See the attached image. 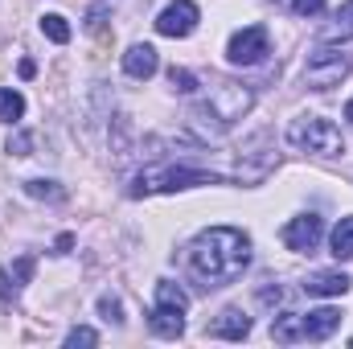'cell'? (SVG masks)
I'll return each mask as SVG.
<instances>
[{
    "label": "cell",
    "instance_id": "cell-2",
    "mask_svg": "<svg viewBox=\"0 0 353 349\" xmlns=\"http://www.w3.org/2000/svg\"><path fill=\"white\" fill-rule=\"evenodd\" d=\"M251 103H255V90L247 83H218L205 103H197L189 111V119H193V128H205L210 136H222L226 128H234L251 111Z\"/></svg>",
    "mask_w": 353,
    "mask_h": 349
},
{
    "label": "cell",
    "instance_id": "cell-26",
    "mask_svg": "<svg viewBox=\"0 0 353 349\" xmlns=\"http://www.w3.org/2000/svg\"><path fill=\"white\" fill-rule=\"evenodd\" d=\"M70 247H74V235H62V239H58V243H54V255H66V251H70Z\"/></svg>",
    "mask_w": 353,
    "mask_h": 349
},
{
    "label": "cell",
    "instance_id": "cell-23",
    "mask_svg": "<svg viewBox=\"0 0 353 349\" xmlns=\"http://www.w3.org/2000/svg\"><path fill=\"white\" fill-rule=\"evenodd\" d=\"M99 312H103V321L123 325V308H119V300H115V296H99Z\"/></svg>",
    "mask_w": 353,
    "mask_h": 349
},
{
    "label": "cell",
    "instance_id": "cell-20",
    "mask_svg": "<svg viewBox=\"0 0 353 349\" xmlns=\"http://www.w3.org/2000/svg\"><path fill=\"white\" fill-rule=\"evenodd\" d=\"M41 33H46L50 41H58V46H66V41H70V25H66V17H62V12H46V17H41Z\"/></svg>",
    "mask_w": 353,
    "mask_h": 349
},
{
    "label": "cell",
    "instance_id": "cell-10",
    "mask_svg": "<svg viewBox=\"0 0 353 349\" xmlns=\"http://www.w3.org/2000/svg\"><path fill=\"white\" fill-rule=\"evenodd\" d=\"M157 70H161V58H157V50L148 41L128 46V54H123V74L128 79H152Z\"/></svg>",
    "mask_w": 353,
    "mask_h": 349
},
{
    "label": "cell",
    "instance_id": "cell-16",
    "mask_svg": "<svg viewBox=\"0 0 353 349\" xmlns=\"http://www.w3.org/2000/svg\"><path fill=\"white\" fill-rule=\"evenodd\" d=\"M353 37V0L337 8V17L329 25H321V41H350Z\"/></svg>",
    "mask_w": 353,
    "mask_h": 349
},
{
    "label": "cell",
    "instance_id": "cell-27",
    "mask_svg": "<svg viewBox=\"0 0 353 349\" xmlns=\"http://www.w3.org/2000/svg\"><path fill=\"white\" fill-rule=\"evenodd\" d=\"M33 74H37V66H33V62L25 58V62H21V79H33Z\"/></svg>",
    "mask_w": 353,
    "mask_h": 349
},
{
    "label": "cell",
    "instance_id": "cell-13",
    "mask_svg": "<svg viewBox=\"0 0 353 349\" xmlns=\"http://www.w3.org/2000/svg\"><path fill=\"white\" fill-rule=\"evenodd\" d=\"M341 329V312L337 308H316L304 317V341H325Z\"/></svg>",
    "mask_w": 353,
    "mask_h": 349
},
{
    "label": "cell",
    "instance_id": "cell-19",
    "mask_svg": "<svg viewBox=\"0 0 353 349\" xmlns=\"http://www.w3.org/2000/svg\"><path fill=\"white\" fill-rule=\"evenodd\" d=\"M21 115H25V99H21V90L0 87V119H4V123H17Z\"/></svg>",
    "mask_w": 353,
    "mask_h": 349
},
{
    "label": "cell",
    "instance_id": "cell-18",
    "mask_svg": "<svg viewBox=\"0 0 353 349\" xmlns=\"http://www.w3.org/2000/svg\"><path fill=\"white\" fill-rule=\"evenodd\" d=\"M25 193L29 197H37V201H66V189L58 185V181H25Z\"/></svg>",
    "mask_w": 353,
    "mask_h": 349
},
{
    "label": "cell",
    "instance_id": "cell-17",
    "mask_svg": "<svg viewBox=\"0 0 353 349\" xmlns=\"http://www.w3.org/2000/svg\"><path fill=\"white\" fill-rule=\"evenodd\" d=\"M333 259H353V218H341L333 230Z\"/></svg>",
    "mask_w": 353,
    "mask_h": 349
},
{
    "label": "cell",
    "instance_id": "cell-25",
    "mask_svg": "<svg viewBox=\"0 0 353 349\" xmlns=\"http://www.w3.org/2000/svg\"><path fill=\"white\" fill-rule=\"evenodd\" d=\"M292 12L296 17H316V12H325V0H292Z\"/></svg>",
    "mask_w": 353,
    "mask_h": 349
},
{
    "label": "cell",
    "instance_id": "cell-3",
    "mask_svg": "<svg viewBox=\"0 0 353 349\" xmlns=\"http://www.w3.org/2000/svg\"><path fill=\"white\" fill-rule=\"evenodd\" d=\"M218 173H201V169H185V165H152L144 173H136L132 181V197H144V193H176V189H189V185H218Z\"/></svg>",
    "mask_w": 353,
    "mask_h": 349
},
{
    "label": "cell",
    "instance_id": "cell-12",
    "mask_svg": "<svg viewBox=\"0 0 353 349\" xmlns=\"http://www.w3.org/2000/svg\"><path fill=\"white\" fill-rule=\"evenodd\" d=\"M350 283L353 279L345 271H312V275L304 279V292H308V296H345Z\"/></svg>",
    "mask_w": 353,
    "mask_h": 349
},
{
    "label": "cell",
    "instance_id": "cell-21",
    "mask_svg": "<svg viewBox=\"0 0 353 349\" xmlns=\"http://www.w3.org/2000/svg\"><path fill=\"white\" fill-rule=\"evenodd\" d=\"M169 83H173L176 94H193V90H197V79H193V70H185V66H173V70H169Z\"/></svg>",
    "mask_w": 353,
    "mask_h": 349
},
{
    "label": "cell",
    "instance_id": "cell-7",
    "mask_svg": "<svg viewBox=\"0 0 353 349\" xmlns=\"http://www.w3.org/2000/svg\"><path fill=\"white\" fill-rule=\"evenodd\" d=\"M267 54H271V37H267L263 25H247V29H239V33L230 37V46H226L230 66H259Z\"/></svg>",
    "mask_w": 353,
    "mask_h": 349
},
{
    "label": "cell",
    "instance_id": "cell-22",
    "mask_svg": "<svg viewBox=\"0 0 353 349\" xmlns=\"http://www.w3.org/2000/svg\"><path fill=\"white\" fill-rule=\"evenodd\" d=\"M66 346H70V349H74V346H99V333L87 329V325H79V329H70V333H66Z\"/></svg>",
    "mask_w": 353,
    "mask_h": 349
},
{
    "label": "cell",
    "instance_id": "cell-28",
    "mask_svg": "<svg viewBox=\"0 0 353 349\" xmlns=\"http://www.w3.org/2000/svg\"><path fill=\"white\" fill-rule=\"evenodd\" d=\"M345 123H350V128H353V99H350V103H345Z\"/></svg>",
    "mask_w": 353,
    "mask_h": 349
},
{
    "label": "cell",
    "instance_id": "cell-11",
    "mask_svg": "<svg viewBox=\"0 0 353 349\" xmlns=\"http://www.w3.org/2000/svg\"><path fill=\"white\" fill-rule=\"evenodd\" d=\"M251 333V317L243 308H226L214 325H210V337H222V341H243Z\"/></svg>",
    "mask_w": 353,
    "mask_h": 349
},
{
    "label": "cell",
    "instance_id": "cell-4",
    "mask_svg": "<svg viewBox=\"0 0 353 349\" xmlns=\"http://www.w3.org/2000/svg\"><path fill=\"white\" fill-rule=\"evenodd\" d=\"M185 308H189V296L185 288H176L173 279H161L157 283V308L148 312V329L165 341H173L185 333Z\"/></svg>",
    "mask_w": 353,
    "mask_h": 349
},
{
    "label": "cell",
    "instance_id": "cell-9",
    "mask_svg": "<svg viewBox=\"0 0 353 349\" xmlns=\"http://www.w3.org/2000/svg\"><path fill=\"white\" fill-rule=\"evenodd\" d=\"M197 21H201V12H197L193 0H173L169 8H161L157 33H161V37H189V33L197 29Z\"/></svg>",
    "mask_w": 353,
    "mask_h": 349
},
{
    "label": "cell",
    "instance_id": "cell-1",
    "mask_svg": "<svg viewBox=\"0 0 353 349\" xmlns=\"http://www.w3.org/2000/svg\"><path fill=\"white\" fill-rule=\"evenodd\" d=\"M185 263H189L193 279H201L205 292L226 288L251 267V239L243 230H234V226H210L189 243Z\"/></svg>",
    "mask_w": 353,
    "mask_h": 349
},
{
    "label": "cell",
    "instance_id": "cell-5",
    "mask_svg": "<svg viewBox=\"0 0 353 349\" xmlns=\"http://www.w3.org/2000/svg\"><path fill=\"white\" fill-rule=\"evenodd\" d=\"M288 140H292L296 148H304V152H321V157H337V152H345V144H341V128H337L333 119H325V115H304V119H296V123L288 128Z\"/></svg>",
    "mask_w": 353,
    "mask_h": 349
},
{
    "label": "cell",
    "instance_id": "cell-15",
    "mask_svg": "<svg viewBox=\"0 0 353 349\" xmlns=\"http://www.w3.org/2000/svg\"><path fill=\"white\" fill-rule=\"evenodd\" d=\"M271 337H275L279 346L304 341V317H300V312H279V317L271 321Z\"/></svg>",
    "mask_w": 353,
    "mask_h": 349
},
{
    "label": "cell",
    "instance_id": "cell-8",
    "mask_svg": "<svg viewBox=\"0 0 353 349\" xmlns=\"http://www.w3.org/2000/svg\"><path fill=\"white\" fill-rule=\"evenodd\" d=\"M321 235H325V218H321V214H300V218H292V222L279 230L283 247L296 251V255H312V251L321 247Z\"/></svg>",
    "mask_w": 353,
    "mask_h": 349
},
{
    "label": "cell",
    "instance_id": "cell-24",
    "mask_svg": "<svg viewBox=\"0 0 353 349\" xmlns=\"http://www.w3.org/2000/svg\"><path fill=\"white\" fill-rule=\"evenodd\" d=\"M29 148H33V136H29V132L8 136V152H12V157H29Z\"/></svg>",
    "mask_w": 353,
    "mask_h": 349
},
{
    "label": "cell",
    "instance_id": "cell-14",
    "mask_svg": "<svg viewBox=\"0 0 353 349\" xmlns=\"http://www.w3.org/2000/svg\"><path fill=\"white\" fill-rule=\"evenodd\" d=\"M33 271H37V259L33 255H21L17 263H4V271H0L4 275V296H17L33 279Z\"/></svg>",
    "mask_w": 353,
    "mask_h": 349
},
{
    "label": "cell",
    "instance_id": "cell-6",
    "mask_svg": "<svg viewBox=\"0 0 353 349\" xmlns=\"http://www.w3.org/2000/svg\"><path fill=\"white\" fill-rule=\"evenodd\" d=\"M350 70H353V62L341 50H316V54L308 58V66H304V87L333 90L350 79Z\"/></svg>",
    "mask_w": 353,
    "mask_h": 349
}]
</instances>
